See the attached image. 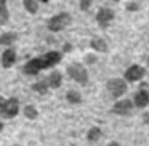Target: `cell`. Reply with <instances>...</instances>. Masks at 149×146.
Here are the masks:
<instances>
[{
  "label": "cell",
  "mask_w": 149,
  "mask_h": 146,
  "mask_svg": "<svg viewBox=\"0 0 149 146\" xmlns=\"http://www.w3.org/2000/svg\"><path fill=\"white\" fill-rule=\"evenodd\" d=\"M67 73H68V76L72 78L73 81L83 84V86H86L87 81H89V73H87L86 67H84L83 64H79V62L70 64V65L67 67Z\"/></svg>",
  "instance_id": "cell-1"
},
{
  "label": "cell",
  "mask_w": 149,
  "mask_h": 146,
  "mask_svg": "<svg viewBox=\"0 0 149 146\" xmlns=\"http://www.w3.org/2000/svg\"><path fill=\"white\" fill-rule=\"evenodd\" d=\"M19 113V100L15 97L3 98L0 97V115L6 119H13Z\"/></svg>",
  "instance_id": "cell-2"
},
{
  "label": "cell",
  "mask_w": 149,
  "mask_h": 146,
  "mask_svg": "<svg viewBox=\"0 0 149 146\" xmlns=\"http://www.w3.org/2000/svg\"><path fill=\"white\" fill-rule=\"evenodd\" d=\"M106 89L113 98H120L127 92V81L122 78H111L106 83Z\"/></svg>",
  "instance_id": "cell-3"
},
{
  "label": "cell",
  "mask_w": 149,
  "mask_h": 146,
  "mask_svg": "<svg viewBox=\"0 0 149 146\" xmlns=\"http://www.w3.org/2000/svg\"><path fill=\"white\" fill-rule=\"evenodd\" d=\"M70 22H72V16L68 13H59V15L52 16L48 21V29L51 32H60L65 29Z\"/></svg>",
  "instance_id": "cell-4"
},
{
  "label": "cell",
  "mask_w": 149,
  "mask_h": 146,
  "mask_svg": "<svg viewBox=\"0 0 149 146\" xmlns=\"http://www.w3.org/2000/svg\"><path fill=\"white\" fill-rule=\"evenodd\" d=\"M146 76V68L143 65H138V64H133L124 73V80L127 83H136V81H141Z\"/></svg>",
  "instance_id": "cell-5"
},
{
  "label": "cell",
  "mask_w": 149,
  "mask_h": 146,
  "mask_svg": "<svg viewBox=\"0 0 149 146\" xmlns=\"http://www.w3.org/2000/svg\"><path fill=\"white\" fill-rule=\"evenodd\" d=\"M133 100H130V98H119L118 102L113 105L111 111L114 113V115H119V116H129L133 113Z\"/></svg>",
  "instance_id": "cell-6"
},
{
  "label": "cell",
  "mask_w": 149,
  "mask_h": 146,
  "mask_svg": "<svg viewBox=\"0 0 149 146\" xmlns=\"http://www.w3.org/2000/svg\"><path fill=\"white\" fill-rule=\"evenodd\" d=\"M22 70H24V73L29 75V76H35V75H38L41 70H46L43 57H41V56H38V57H35V59H30L29 62L24 65Z\"/></svg>",
  "instance_id": "cell-7"
},
{
  "label": "cell",
  "mask_w": 149,
  "mask_h": 146,
  "mask_svg": "<svg viewBox=\"0 0 149 146\" xmlns=\"http://www.w3.org/2000/svg\"><path fill=\"white\" fill-rule=\"evenodd\" d=\"M113 19H114V11H113L111 8L103 6V8L98 10V13H97V24L102 27V29H106V27L113 22Z\"/></svg>",
  "instance_id": "cell-8"
},
{
  "label": "cell",
  "mask_w": 149,
  "mask_h": 146,
  "mask_svg": "<svg viewBox=\"0 0 149 146\" xmlns=\"http://www.w3.org/2000/svg\"><path fill=\"white\" fill-rule=\"evenodd\" d=\"M133 105H135V108H146V106L149 105V91H146V89H140V91L135 92Z\"/></svg>",
  "instance_id": "cell-9"
},
{
  "label": "cell",
  "mask_w": 149,
  "mask_h": 146,
  "mask_svg": "<svg viewBox=\"0 0 149 146\" xmlns=\"http://www.w3.org/2000/svg\"><path fill=\"white\" fill-rule=\"evenodd\" d=\"M41 57H43L46 68H54L60 60H62V54H60L59 51H49V52H46V54H43Z\"/></svg>",
  "instance_id": "cell-10"
},
{
  "label": "cell",
  "mask_w": 149,
  "mask_h": 146,
  "mask_svg": "<svg viewBox=\"0 0 149 146\" xmlns=\"http://www.w3.org/2000/svg\"><path fill=\"white\" fill-rule=\"evenodd\" d=\"M15 62H16V51L13 48H6L2 54V65L5 68H10V67L15 65Z\"/></svg>",
  "instance_id": "cell-11"
},
{
  "label": "cell",
  "mask_w": 149,
  "mask_h": 146,
  "mask_svg": "<svg viewBox=\"0 0 149 146\" xmlns=\"http://www.w3.org/2000/svg\"><path fill=\"white\" fill-rule=\"evenodd\" d=\"M48 84L51 89H59L60 86H62V73L57 72V70H52L51 73H49L48 76Z\"/></svg>",
  "instance_id": "cell-12"
},
{
  "label": "cell",
  "mask_w": 149,
  "mask_h": 146,
  "mask_svg": "<svg viewBox=\"0 0 149 146\" xmlns=\"http://www.w3.org/2000/svg\"><path fill=\"white\" fill-rule=\"evenodd\" d=\"M92 49H95L97 52H108V43L103 40L102 37H95L91 40Z\"/></svg>",
  "instance_id": "cell-13"
},
{
  "label": "cell",
  "mask_w": 149,
  "mask_h": 146,
  "mask_svg": "<svg viewBox=\"0 0 149 146\" xmlns=\"http://www.w3.org/2000/svg\"><path fill=\"white\" fill-rule=\"evenodd\" d=\"M16 40H17V34H15V32H5V34L0 37V45L10 48L11 45L16 43Z\"/></svg>",
  "instance_id": "cell-14"
},
{
  "label": "cell",
  "mask_w": 149,
  "mask_h": 146,
  "mask_svg": "<svg viewBox=\"0 0 149 146\" xmlns=\"http://www.w3.org/2000/svg\"><path fill=\"white\" fill-rule=\"evenodd\" d=\"M10 19V13H8V8H6V2L5 0H0V24H6Z\"/></svg>",
  "instance_id": "cell-15"
},
{
  "label": "cell",
  "mask_w": 149,
  "mask_h": 146,
  "mask_svg": "<svg viewBox=\"0 0 149 146\" xmlns=\"http://www.w3.org/2000/svg\"><path fill=\"white\" fill-rule=\"evenodd\" d=\"M65 97H67V102L72 103V105H78V103H81V100H83V97H81V94L78 91H68Z\"/></svg>",
  "instance_id": "cell-16"
},
{
  "label": "cell",
  "mask_w": 149,
  "mask_h": 146,
  "mask_svg": "<svg viewBox=\"0 0 149 146\" xmlns=\"http://www.w3.org/2000/svg\"><path fill=\"white\" fill-rule=\"evenodd\" d=\"M100 137H102V129L100 127H91L89 132H87V140L89 141H98L100 140Z\"/></svg>",
  "instance_id": "cell-17"
},
{
  "label": "cell",
  "mask_w": 149,
  "mask_h": 146,
  "mask_svg": "<svg viewBox=\"0 0 149 146\" xmlns=\"http://www.w3.org/2000/svg\"><path fill=\"white\" fill-rule=\"evenodd\" d=\"M48 89H49V84H48V81H38V83H35L33 86H32V91H35V92H38V94H41V95H45L46 92H48Z\"/></svg>",
  "instance_id": "cell-18"
},
{
  "label": "cell",
  "mask_w": 149,
  "mask_h": 146,
  "mask_svg": "<svg viewBox=\"0 0 149 146\" xmlns=\"http://www.w3.org/2000/svg\"><path fill=\"white\" fill-rule=\"evenodd\" d=\"M24 116L27 117V119H37L38 117V111H37V108L35 106H32V105H27V106H24Z\"/></svg>",
  "instance_id": "cell-19"
},
{
  "label": "cell",
  "mask_w": 149,
  "mask_h": 146,
  "mask_svg": "<svg viewBox=\"0 0 149 146\" xmlns=\"http://www.w3.org/2000/svg\"><path fill=\"white\" fill-rule=\"evenodd\" d=\"M24 8L30 13V15H35L38 11V2L37 0H24Z\"/></svg>",
  "instance_id": "cell-20"
},
{
  "label": "cell",
  "mask_w": 149,
  "mask_h": 146,
  "mask_svg": "<svg viewBox=\"0 0 149 146\" xmlns=\"http://www.w3.org/2000/svg\"><path fill=\"white\" fill-rule=\"evenodd\" d=\"M94 2V0H81L79 2V8L83 10V11H86V10L91 8V3Z\"/></svg>",
  "instance_id": "cell-21"
},
{
  "label": "cell",
  "mask_w": 149,
  "mask_h": 146,
  "mask_svg": "<svg viewBox=\"0 0 149 146\" xmlns=\"http://www.w3.org/2000/svg\"><path fill=\"white\" fill-rule=\"evenodd\" d=\"M127 10H129V11H136V10H140V5L135 3V2H130L129 5H127Z\"/></svg>",
  "instance_id": "cell-22"
},
{
  "label": "cell",
  "mask_w": 149,
  "mask_h": 146,
  "mask_svg": "<svg viewBox=\"0 0 149 146\" xmlns=\"http://www.w3.org/2000/svg\"><path fill=\"white\" fill-rule=\"evenodd\" d=\"M86 62H87V64H94V62H95V56L87 54V56H86Z\"/></svg>",
  "instance_id": "cell-23"
},
{
  "label": "cell",
  "mask_w": 149,
  "mask_h": 146,
  "mask_svg": "<svg viewBox=\"0 0 149 146\" xmlns=\"http://www.w3.org/2000/svg\"><path fill=\"white\" fill-rule=\"evenodd\" d=\"M143 122H144V124H149V111H146V113L143 115Z\"/></svg>",
  "instance_id": "cell-24"
},
{
  "label": "cell",
  "mask_w": 149,
  "mask_h": 146,
  "mask_svg": "<svg viewBox=\"0 0 149 146\" xmlns=\"http://www.w3.org/2000/svg\"><path fill=\"white\" fill-rule=\"evenodd\" d=\"M63 51H67V52L72 51V45H70V43H65V46H63Z\"/></svg>",
  "instance_id": "cell-25"
},
{
  "label": "cell",
  "mask_w": 149,
  "mask_h": 146,
  "mask_svg": "<svg viewBox=\"0 0 149 146\" xmlns=\"http://www.w3.org/2000/svg\"><path fill=\"white\" fill-rule=\"evenodd\" d=\"M106 146H120V143H118V141H109Z\"/></svg>",
  "instance_id": "cell-26"
},
{
  "label": "cell",
  "mask_w": 149,
  "mask_h": 146,
  "mask_svg": "<svg viewBox=\"0 0 149 146\" xmlns=\"http://www.w3.org/2000/svg\"><path fill=\"white\" fill-rule=\"evenodd\" d=\"M2 130H3V122L0 121V132H2Z\"/></svg>",
  "instance_id": "cell-27"
},
{
  "label": "cell",
  "mask_w": 149,
  "mask_h": 146,
  "mask_svg": "<svg viewBox=\"0 0 149 146\" xmlns=\"http://www.w3.org/2000/svg\"><path fill=\"white\" fill-rule=\"evenodd\" d=\"M40 2H45L46 3V2H49V0H40Z\"/></svg>",
  "instance_id": "cell-28"
},
{
  "label": "cell",
  "mask_w": 149,
  "mask_h": 146,
  "mask_svg": "<svg viewBox=\"0 0 149 146\" xmlns=\"http://www.w3.org/2000/svg\"><path fill=\"white\" fill-rule=\"evenodd\" d=\"M113 2H119V0H113Z\"/></svg>",
  "instance_id": "cell-29"
}]
</instances>
